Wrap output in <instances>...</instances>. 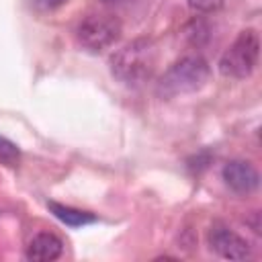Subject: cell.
Listing matches in <instances>:
<instances>
[{
  "instance_id": "1",
  "label": "cell",
  "mask_w": 262,
  "mask_h": 262,
  "mask_svg": "<svg viewBox=\"0 0 262 262\" xmlns=\"http://www.w3.org/2000/svg\"><path fill=\"white\" fill-rule=\"evenodd\" d=\"M158 66V49L151 39L139 37L117 49L111 59L108 68L115 80L129 88H137L151 80Z\"/></svg>"
},
{
  "instance_id": "2",
  "label": "cell",
  "mask_w": 262,
  "mask_h": 262,
  "mask_svg": "<svg viewBox=\"0 0 262 262\" xmlns=\"http://www.w3.org/2000/svg\"><path fill=\"white\" fill-rule=\"evenodd\" d=\"M211 78V66L201 55H184L176 59L158 80L156 94L164 100L199 92Z\"/></svg>"
},
{
  "instance_id": "3",
  "label": "cell",
  "mask_w": 262,
  "mask_h": 262,
  "mask_svg": "<svg viewBox=\"0 0 262 262\" xmlns=\"http://www.w3.org/2000/svg\"><path fill=\"white\" fill-rule=\"evenodd\" d=\"M260 59V37L254 29L242 31L219 59V72L225 78L244 80L254 74Z\"/></svg>"
},
{
  "instance_id": "4",
  "label": "cell",
  "mask_w": 262,
  "mask_h": 262,
  "mask_svg": "<svg viewBox=\"0 0 262 262\" xmlns=\"http://www.w3.org/2000/svg\"><path fill=\"white\" fill-rule=\"evenodd\" d=\"M121 23L113 14H88L76 27V41L88 53H100L121 39Z\"/></svg>"
},
{
  "instance_id": "5",
  "label": "cell",
  "mask_w": 262,
  "mask_h": 262,
  "mask_svg": "<svg viewBox=\"0 0 262 262\" xmlns=\"http://www.w3.org/2000/svg\"><path fill=\"white\" fill-rule=\"evenodd\" d=\"M209 246L213 252L227 260H248L252 256L250 242L221 223H215L209 229Z\"/></svg>"
},
{
  "instance_id": "6",
  "label": "cell",
  "mask_w": 262,
  "mask_h": 262,
  "mask_svg": "<svg viewBox=\"0 0 262 262\" xmlns=\"http://www.w3.org/2000/svg\"><path fill=\"white\" fill-rule=\"evenodd\" d=\"M221 178L225 182V186L237 194H250L258 188L260 184V174L258 170L246 162V160H231L223 166L221 170Z\"/></svg>"
},
{
  "instance_id": "7",
  "label": "cell",
  "mask_w": 262,
  "mask_h": 262,
  "mask_svg": "<svg viewBox=\"0 0 262 262\" xmlns=\"http://www.w3.org/2000/svg\"><path fill=\"white\" fill-rule=\"evenodd\" d=\"M61 254H63V242L49 231H41L33 235V239L27 244V250H25L27 260H33V262H51V260H57Z\"/></svg>"
},
{
  "instance_id": "8",
  "label": "cell",
  "mask_w": 262,
  "mask_h": 262,
  "mask_svg": "<svg viewBox=\"0 0 262 262\" xmlns=\"http://www.w3.org/2000/svg\"><path fill=\"white\" fill-rule=\"evenodd\" d=\"M47 207H49V211L61 223H66L70 227H82V225H88V223H94L96 221V215H92L88 211H82V209H76V207H70V205H61V203L49 201Z\"/></svg>"
},
{
  "instance_id": "9",
  "label": "cell",
  "mask_w": 262,
  "mask_h": 262,
  "mask_svg": "<svg viewBox=\"0 0 262 262\" xmlns=\"http://www.w3.org/2000/svg\"><path fill=\"white\" fill-rule=\"evenodd\" d=\"M0 164L8 166V168H16L20 164V149L14 141L0 137Z\"/></svg>"
},
{
  "instance_id": "10",
  "label": "cell",
  "mask_w": 262,
  "mask_h": 262,
  "mask_svg": "<svg viewBox=\"0 0 262 262\" xmlns=\"http://www.w3.org/2000/svg\"><path fill=\"white\" fill-rule=\"evenodd\" d=\"M188 8L192 12H199V14H209V12H215L223 6V0H186Z\"/></svg>"
},
{
  "instance_id": "11",
  "label": "cell",
  "mask_w": 262,
  "mask_h": 262,
  "mask_svg": "<svg viewBox=\"0 0 262 262\" xmlns=\"http://www.w3.org/2000/svg\"><path fill=\"white\" fill-rule=\"evenodd\" d=\"M66 2L68 0H35V4L39 8H43V10H53V8H57V6L66 4Z\"/></svg>"
}]
</instances>
